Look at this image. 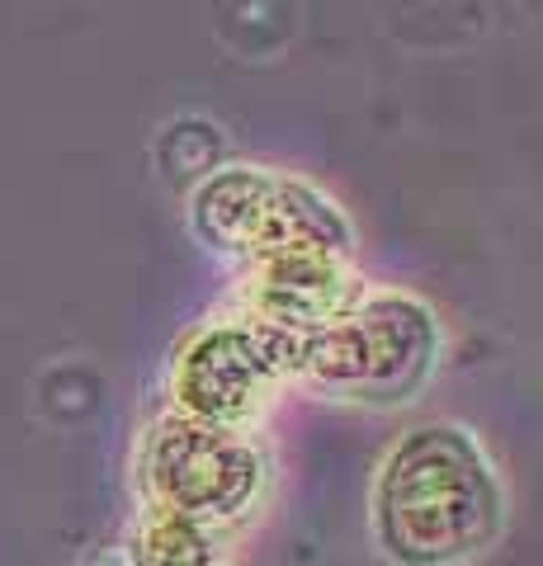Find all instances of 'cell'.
<instances>
[{"mask_svg": "<svg viewBox=\"0 0 543 566\" xmlns=\"http://www.w3.org/2000/svg\"><path fill=\"white\" fill-rule=\"evenodd\" d=\"M501 476L482 439L463 424H416L383 453L369 528L393 566H468L501 538Z\"/></svg>", "mask_w": 543, "mask_h": 566, "instance_id": "1", "label": "cell"}, {"mask_svg": "<svg viewBox=\"0 0 543 566\" xmlns=\"http://www.w3.org/2000/svg\"><path fill=\"white\" fill-rule=\"evenodd\" d=\"M440 331L426 303L393 289H359L322 331L297 335V378L349 401H407L426 382Z\"/></svg>", "mask_w": 543, "mask_h": 566, "instance_id": "2", "label": "cell"}, {"mask_svg": "<svg viewBox=\"0 0 543 566\" xmlns=\"http://www.w3.org/2000/svg\"><path fill=\"white\" fill-rule=\"evenodd\" d=\"M297 378V340L241 316L199 326L175 354L170 387L185 420L251 434L260 411L284 382Z\"/></svg>", "mask_w": 543, "mask_h": 566, "instance_id": "3", "label": "cell"}, {"mask_svg": "<svg viewBox=\"0 0 543 566\" xmlns=\"http://www.w3.org/2000/svg\"><path fill=\"white\" fill-rule=\"evenodd\" d=\"M143 482L161 520H180L213 534L241 520L265 486V453L251 434L170 416L152 430Z\"/></svg>", "mask_w": 543, "mask_h": 566, "instance_id": "4", "label": "cell"}]
</instances>
